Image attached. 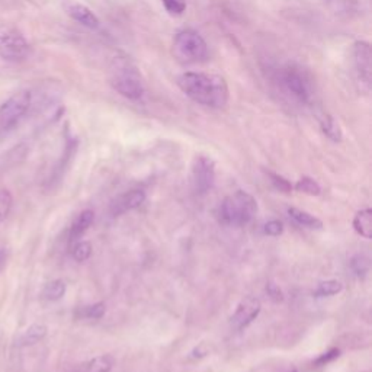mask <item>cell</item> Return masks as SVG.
I'll return each mask as SVG.
<instances>
[{
	"label": "cell",
	"mask_w": 372,
	"mask_h": 372,
	"mask_svg": "<svg viewBox=\"0 0 372 372\" xmlns=\"http://www.w3.org/2000/svg\"><path fill=\"white\" fill-rule=\"evenodd\" d=\"M177 86L198 105L223 109L230 99L228 85L223 76L205 72H186L176 79Z\"/></svg>",
	"instance_id": "1"
},
{
	"label": "cell",
	"mask_w": 372,
	"mask_h": 372,
	"mask_svg": "<svg viewBox=\"0 0 372 372\" xmlns=\"http://www.w3.org/2000/svg\"><path fill=\"white\" fill-rule=\"evenodd\" d=\"M109 84L124 98L141 101L146 95L144 79L128 57H115L109 66Z\"/></svg>",
	"instance_id": "2"
},
{
	"label": "cell",
	"mask_w": 372,
	"mask_h": 372,
	"mask_svg": "<svg viewBox=\"0 0 372 372\" xmlns=\"http://www.w3.org/2000/svg\"><path fill=\"white\" fill-rule=\"evenodd\" d=\"M257 214L256 199L244 190H237L219 205V219L227 226H246Z\"/></svg>",
	"instance_id": "3"
},
{
	"label": "cell",
	"mask_w": 372,
	"mask_h": 372,
	"mask_svg": "<svg viewBox=\"0 0 372 372\" xmlns=\"http://www.w3.org/2000/svg\"><path fill=\"white\" fill-rule=\"evenodd\" d=\"M173 52L185 64L202 63L208 57V46L202 35L194 30L179 31L173 38Z\"/></svg>",
	"instance_id": "4"
},
{
	"label": "cell",
	"mask_w": 372,
	"mask_h": 372,
	"mask_svg": "<svg viewBox=\"0 0 372 372\" xmlns=\"http://www.w3.org/2000/svg\"><path fill=\"white\" fill-rule=\"evenodd\" d=\"M31 106V93L28 90H19L0 106V133L9 131L15 127L19 119L28 112Z\"/></svg>",
	"instance_id": "5"
},
{
	"label": "cell",
	"mask_w": 372,
	"mask_h": 372,
	"mask_svg": "<svg viewBox=\"0 0 372 372\" xmlns=\"http://www.w3.org/2000/svg\"><path fill=\"white\" fill-rule=\"evenodd\" d=\"M281 84L284 89L300 104H310L313 98V88L309 77L300 68L288 66L281 73Z\"/></svg>",
	"instance_id": "6"
},
{
	"label": "cell",
	"mask_w": 372,
	"mask_h": 372,
	"mask_svg": "<svg viewBox=\"0 0 372 372\" xmlns=\"http://www.w3.org/2000/svg\"><path fill=\"white\" fill-rule=\"evenodd\" d=\"M30 54V44L13 28H0V57L8 61H22Z\"/></svg>",
	"instance_id": "7"
},
{
	"label": "cell",
	"mask_w": 372,
	"mask_h": 372,
	"mask_svg": "<svg viewBox=\"0 0 372 372\" xmlns=\"http://www.w3.org/2000/svg\"><path fill=\"white\" fill-rule=\"evenodd\" d=\"M215 182V163L206 156H198L192 164V186L198 195H205Z\"/></svg>",
	"instance_id": "8"
},
{
	"label": "cell",
	"mask_w": 372,
	"mask_h": 372,
	"mask_svg": "<svg viewBox=\"0 0 372 372\" xmlns=\"http://www.w3.org/2000/svg\"><path fill=\"white\" fill-rule=\"evenodd\" d=\"M353 66L358 80L366 92L371 89L372 80V51L366 41H356L353 44Z\"/></svg>",
	"instance_id": "9"
},
{
	"label": "cell",
	"mask_w": 372,
	"mask_h": 372,
	"mask_svg": "<svg viewBox=\"0 0 372 372\" xmlns=\"http://www.w3.org/2000/svg\"><path fill=\"white\" fill-rule=\"evenodd\" d=\"M260 301L255 297H246L244 300L240 301V304L237 306L236 311L233 313L230 324L233 329L236 330H243L249 326L253 320L257 319V315L260 313Z\"/></svg>",
	"instance_id": "10"
},
{
	"label": "cell",
	"mask_w": 372,
	"mask_h": 372,
	"mask_svg": "<svg viewBox=\"0 0 372 372\" xmlns=\"http://www.w3.org/2000/svg\"><path fill=\"white\" fill-rule=\"evenodd\" d=\"M146 202V192L141 189H133L130 192L118 197L111 204V213L112 215H121L127 211H133Z\"/></svg>",
	"instance_id": "11"
},
{
	"label": "cell",
	"mask_w": 372,
	"mask_h": 372,
	"mask_svg": "<svg viewBox=\"0 0 372 372\" xmlns=\"http://www.w3.org/2000/svg\"><path fill=\"white\" fill-rule=\"evenodd\" d=\"M67 13L70 15V18H73L76 22L86 26V28H89V30H98L99 28L101 22H99L98 17H96L95 13L85 5L70 3L67 6Z\"/></svg>",
	"instance_id": "12"
},
{
	"label": "cell",
	"mask_w": 372,
	"mask_h": 372,
	"mask_svg": "<svg viewBox=\"0 0 372 372\" xmlns=\"http://www.w3.org/2000/svg\"><path fill=\"white\" fill-rule=\"evenodd\" d=\"M352 226L361 237L366 240L372 239V210L365 208V210L358 211L353 217Z\"/></svg>",
	"instance_id": "13"
},
{
	"label": "cell",
	"mask_w": 372,
	"mask_h": 372,
	"mask_svg": "<svg viewBox=\"0 0 372 372\" xmlns=\"http://www.w3.org/2000/svg\"><path fill=\"white\" fill-rule=\"evenodd\" d=\"M95 222V213L92 210H85L81 211L72 224L70 228V239L72 240H77L80 236H84V234L89 230V227L93 224Z\"/></svg>",
	"instance_id": "14"
},
{
	"label": "cell",
	"mask_w": 372,
	"mask_h": 372,
	"mask_svg": "<svg viewBox=\"0 0 372 372\" xmlns=\"http://www.w3.org/2000/svg\"><path fill=\"white\" fill-rule=\"evenodd\" d=\"M48 329L44 324L35 323L25 330L23 335L19 337V346H32V344L43 340L47 336Z\"/></svg>",
	"instance_id": "15"
},
{
	"label": "cell",
	"mask_w": 372,
	"mask_h": 372,
	"mask_svg": "<svg viewBox=\"0 0 372 372\" xmlns=\"http://www.w3.org/2000/svg\"><path fill=\"white\" fill-rule=\"evenodd\" d=\"M288 214L289 217H291L294 222L302 227H307V228H315V230H320L323 228V223L320 222L319 218L302 211V210H298V208H288Z\"/></svg>",
	"instance_id": "16"
},
{
	"label": "cell",
	"mask_w": 372,
	"mask_h": 372,
	"mask_svg": "<svg viewBox=\"0 0 372 372\" xmlns=\"http://www.w3.org/2000/svg\"><path fill=\"white\" fill-rule=\"evenodd\" d=\"M114 364L115 361L111 355H101L85 365V372H111Z\"/></svg>",
	"instance_id": "17"
},
{
	"label": "cell",
	"mask_w": 372,
	"mask_h": 372,
	"mask_svg": "<svg viewBox=\"0 0 372 372\" xmlns=\"http://www.w3.org/2000/svg\"><path fill=\"white\" fill-rule=\"evenodd\" d=\"M320 127H322V131L324 133V135L329 137L330 140L335 141V143L342 141V130L339 127V124L332 117L326 115V114L322 115Z\"/></svg>",
	"instance_id": "18"
},
{
	"label": "cell",
	"mask_w": 372,
	"mask_h": 372,
	"mask_svg": "<svg viewBox=\"0 0 372 372\" xmlns=\"http://www.w3.org/2000/svg\"><path fill=\"white\" fill-rule=\"evenodd\" d=\"M67 285L61 280H54L48 282L43 289V298L47 301H59L66 295Z\"/></svg>",
	"instance_id": "19"
},
{
	"label": "cell",
	"mask_w": 372,
	"mask_h": 372,
	"mask_svg": "<svg viewBox=\"0 0 372 372\" xmlns=\"http://www.w3.org/2000/svg\"><path fill=\"white\" fill-rule=\"evenodd\" d=\"M106 311L105 302H95V304L80 307L76 311L77 319H90V320H98L102 319L104 314Z\"/></svg>",
	"instance_id": "20"
},
{
	"label": "cell",
	"mask_w": 372,
	"mask_h": 372,
	"mask_svg": "<svg viewBox=\"0 0 372 372\" xmlns=\"http://www.w3.org/2000/svg\"><path fill=\"white\" fill-rule=\"evenodd\" d=\"M295 190L297 192H301V194H306V195H311V197H319L322 194V188L320 185L317 184L314 179L309 177V176H304L301 177L300 181L295 184Z\"/></svg>",
	"instance_id": "21"
},
{
	"label": "cell",
	"mask_w": 372,
	"mask_h": 372,
	"mask_svg": "<svg viewBox=\"0 0 372 372\" xmlns=\"http://www.w3.org/2000/svg\"><path fill=\"white\" fill-rule=\"evenodd\" d=\"M343 289V284L340 281L336 280H330V281H324L322 284H319L317 289L314 291L315 297H332V295H337L339 293H342Z\"/></svg>",
	"instance_id": "22"
},
{
	"label": "cell",
	"mask_w": 372,
	"mask_h": 372,
	"mask_svg": "<svg viewBox=\"0 0 372 372\" xmlns=\"http://www.w3.org/2000/svg\"><path fill=\"white\" fill-rule=\"evenodd\" d=\"M351 268H352L353 273L356 275L358 278H365L366 275H368V272H369V268H371L369 259L366 256L358 255V256L352 257V260H351Z\"/></svg>",
	"instance_id": "23"
},
{
	"label": "cell",
	"mask_w": 372,
	"mask_h": 372,
	"mask_svg": "<svg viewBox=\"0 0 372 372\" xmlns=\"http://www.w3.org/2000/svg\"><path fill=\"white\" fill-rule=\"evenodd\" d=\"M13 198L8 189H0V223H3L12 211Z\"/></svg>",
	"instance_id": "24"
},
{
	"label": "cell",
	"mask_w": 372,
	"mask_h": 372,
	"mask_svg": "<svg viewBox=\"0 0 372 372\" xmlns=\"http://www.w3.org/2000/svg\"><path fill=\"white\" fill-rule=\"evenodd\" d=\"M72 255L77 262L88 260L92 255V244L89 242H77L73 247Z\"/></svg>",
	"instance_id": "25"
},
{
	"label": "cell",
	"mask_w": 372,
	"mask_h": 372,
	"mask_svg": "<svg viewBox=\"0 0 372 372\" xmlns=\"http://www.w3.org/2000/svg\"><path fill=\"white\" fill-rule=\"evenodd\" d=\"M268 175L271 177V182H272V185H273L275 189L282 192V194H291V190H293L291 182L286 181L285 177H282L281 175H277V173L269 172Z\"/></svg>",
	"instance_id": "26"
},
{
	"label": "cell",
	"mask_w": 372,
	"mask_h": 372,
	"mask_svg": "<svg viewBox=\"0 0 372 372\" xmlns=\"http://www.w3.org/2000/svg\"><path fill=\"white\" fill-rule=\"evenodd\" d=\"M161 3L172 15H182L186 9L185 0H161Z\"/></svg>",
	"instance_id": "27"
},
{
	"label": "cell",
	"mask_w": 372,
	"mask_h": 372,
	"mask_svg": "<svg viewBox=\"0 0 372 372\" xmlns=\"http://www.w3.org/2000/svg\"><path fill=\"white\" fill-rule=\"evenodd\" d=\"M339 356H340V349L333 348V349H330L326 353H323V355H320L319 358H317V360L314 361V364L317 366H324V365H327L330 362H333L335 360H337Z\"/></svg>",
	"instance_id": "28"
},
{
	"label": "cell",
	"mask_w": 372,
	"mask_h": 372,
	"mask_svg": "<svg viewBox=\"0 0 372 372\" xmlns=\"http://www.w3.org/2000/svg\"><path fill=\"white\" fill-rule=\"evenodd\" d=\"M264 231H265V234H268V236L278 237L284 233V224L281 222H278V219H272V222H268L265 224Z\"/></svg>",
	"instance_id": "29"
},
{
	"label": "cell",
	"mask_w": 372,
	"mask_h": 372,
	"mask_svg": "<svg viewBox=\"0 0 372 372\" xmlns=\"http://www.w3.org/2000/svg\"><path fill=\"white\" fill-rule=\"evenodd\" d=\"M266 294L273 302H282L284 301V293L277 284L268 282L266 284Z\"/></svg>",
	"instance_id": "30"
},
{
	"label": "cell",
	"mask_w": 372,
	"mask_h": 372,
	"mask_svg": "<svg viewBox=\"0 0 372 372\" xmlns=\"http://www.w3.org/2000/svg\"><path fill=\"white\" fill-rule=\"evenodd\" d=\"M8 259H9V252H8V249H0V272H2L3 268L6 266Z\"/></svg>",
	"instance_id": "31"
},
{
	"label": "cell",
	"mask_w": 372,
	"mask_h": 372,
	"mask_svg": "<svg viewBox=\"0 0 372 372\" xmlns=\"http://www.w3.org/2000/svg\"><path fill=\"white\" fill-rule=\"evenodd\" d=\"M289 372H298V371H297V369H291Z\"/></svg>",
	"instance_id": "32"
}]
</instances>
